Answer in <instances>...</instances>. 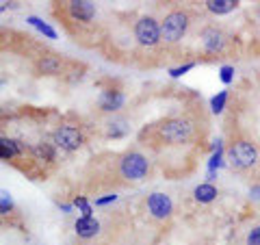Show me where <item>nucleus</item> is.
Wrapping results in <instances>:
<instances>
[{"label": "nucleus", "mask_w": 260, "mask_h": 245, "mask_svg": "<svg viewBox=\"0 0 260 245\" xmlns=\"http://www.w3.org/2000/svg\"><path fill=\"white\" fill-rule=\"evenodd\" d=\"M141 135L143 137L148 135V141L156 139L162 145L182 148V145H189L198 137V121L189 115H174V117L160 119L158 124L148 126Z\"/></svg>", "instance_id": "1"}, {"label": "nucleus", "mask_w": 260, "mask_h": 245, "mask_svg": "<svg viewBox=\"0 0 260 245\" xmlns=\"http://www.w3.org/2000/svg\"><path fill=\"white\" fill-rule=\"evenodd\" d=\"M191 24V13L186 9H174L169 11L160 22V37L165 46H176L182 42Z\"/></svg>", "instance_id": "2"}, {"label": "nucleus", "mask_w": 260, "mask_h": 245, "mask_svg": "<svg viewBox=\"0 0 260 245\" xmlns=\"http://www.w3.org/2000/svg\"><path fill=\"white\" fill-rule=\"evenodd\" d=\"M150 161L141 152H126L117 157V176L124 182H139L148 176Z\"/></svg>", "instance_id": "3"}, {"label": "nucleus", "mask_w": 260, "mask_h": 245, "mask_svg": "<svg viewBox=\"0 0 260 245\" xmlns=\"http://www.w3.org/2000/svg\"><path fill=\"white\" fill-rule=\"evenodd\" d=\"M230 42L232 37L225 33V28L221 26H215V24H208L200 30V44H202V50L210 56H217V59H223L230 50Z\"/></svg>", "instance_id": "4"}, {"label": "nucleus", "mask_w": 260, "mask_h": 245, "mask_svg": "<svg viewBox=\"0 0 260 245\" xmlns=\"http://www.w3.org/2000/svg\"><path fill=\"white\" fill-rule=\"evenodd\" d=\"M228 159H230L232 169L247 171L258 165V148L249 139H234L228 148Z\"/></svg>", "instance_id": "5"}, {"label": "nucleus", "mask_w": 260, "mask_h": 245, "mask_svg": "<svg viewBox=\"0 0 260 245\" xmlns=\"http://www.w3.org/2000/svg\"><path fill=\"white\" fill-rule=\"evenodd\" d=\"M135 39L141 48H156L162 37H160V24L152 15H143L135 22Z\"/></svg>", "instance_id": "6"}, {"label": "nucleus", "mask_w": 260, "mask_h": 245, "mask_svg": "<svg viewBox=\"0 0 260 245\" xmlns=\"http://www.w3.org/2000/svg\"><path fill=\"white\" fill-rule=\"evenodd\" d=\"M52 141H54L56 148H61L65 152H74L85 143V135H83V130L74 124H61L54 130Z\"/></svg>", "instance_id": "7"}, {"label": "nucleus", "mask_w": 260, "mask_h": 245, "mask_svg": "<svg viewBox=\"0 0 260 245\" xmlns=\"http://www.w3.org/2000/svg\"><path fill=\"white\" fill-rule=\"evenodd\" d=\"M68 68L70 61L56 52H44L35 61V72L39 76H65Z\"/></svg>", "instance_id": "8"}, {"label": "nucleus", "mask_w": 260, "mask_h": 245, "mask_svg": "<svg viewBox=\"0 0 260 245\" xmlns=\"http://www.w3.org/2000/svg\"><path fill=\"white\" fill-rule=\"evenodd\" d=\"M63 11L68 13V18L72 22L80 24V26L91 24L93 18H95V5L89 3V0H72V3H63Z\"/></svg>", "instance_id": "9"}, {"label": "nucleus", "mask_w": 260, "mask_h": 245, "mask_svg": "<svg viewBox=\"0 0 260 245\" xmlns=\"http://www.w3.org/2000/svg\"><path fill=\"white\" fill-rule=\"evenodd\" d=\"M145 206H148L150 215L154 219H167L169 215H172V210H174V204H172V200H169V195L158 193V191L148 195V202H145Z\"/></svg>", "instance_id": "10"}, {"label": "nucleus", "mask_w": 260, "mask_h": 245, "mask_svg": "<svg viewBox=\"0 0 260 245\" xmlns=\"http://www.w3.org/2000/svg\"><path fill=\"white\" fill-rule=\"evenodd\" d=\"M124 100H126V96L121 89H107V91H102V96H100V111L115 113L124 107Z\"/></svg>", "instance_id": "11"}, {"label": "nucleus", "mask_w": 260, "mask_h": 245, "mask_svg": "<svg viewBox=\"0 0 260 245\" xmlns=\"http://www.w3.org/2000/svg\"><path fill=\"white\" fill-rule=\"evenodd\" d=\"M74 230L78 236H83V239H91L100 232V222H98L95 217H78L74 222Z\"/></svg>", "instance_id": "12"}, {"label": "nucleus", "mask_w": 260, "mask_h": 245, "mask_svg": "<svg viewBox=\"0 0 260 245\" xmlns=\"http://www.w3.org/2000/svg\"><path fill=\"white\" fill-rule=\"evenodd\" d=\"M24 150H26V145H24L22 141H15V139L3 137V141H0V154H3V161H11L13 157H20Z\"/></svg>", "instance_id": "13"}, {"label": "nucleus", "mask_w": 260, "mask_h": 245, "mask_svg": "<svg viewBox=\"0 0 260 245\" xmlns=\"http://www.w3.org/2000/svg\"><path fill=\"white\" fill-rule=\"evenodd\" d=\"M206 9L215 15H223V13H230L239 7L237 0H206Z\"/></svg>", "instance_id": "14"}, {"label": "nucleus", "mask_w": 260, "mask_h": 245, "mask_svg": "<svg viewBox=\"0 0 260 245\" xmlns=\"http://www.w3.org/2000/svg\"><path fill=\"white\" fill-rule=\"evenodd\" d=\"M193 195H195V200H198V202L208 204V202H213L219 193H217V189H215L213 185H208V182H206V185H198V187H195Z\"/></svg>", "instance_id": "15"}, {"label": "nucleus", "mask_w": 260, "mask_h": 245, "mask_svg": "<svg viewBox=\"0 0 260 245\" xmlns=\"http://www.w3.org/2000/svg\"><path fill=\"white\" fill-rule=\"evenodd\" d=\"M128 133V121L121 117H113L111 121H107V135L109 137H124Z\"/></svg>", "instance_id": "16"}, {"label": "nucleus", "mask_w": 260, "mask_h": 245, "mask_svg": "<svg viewBox=\"0 0 260 245\" xmlns=\"http://www.w3.org/2000/svg\"><path fill=\"white\" fill-rule=\"evenodd\" d=\"M32 152H35V157H37V161H42V159H46V161H54L56 159V152H54V148L50 143H37L35 148H32Z\"/></svg>", "instance_id": "17"}, {"label": "nucleus", "mask_w": 260, "mask_h": 245, "mask_svg": "<svg viewBox=\"0 0 260 245\" xmlns=\"http://www.w3.org/2000/svg\"><path fill=\"white\" fill-rule=\"evenodd\" d=\"M26 22L30 24V26H35L37 30H42L48 39H56V30L52 26H48L44 20H39V18H35V15H30V18H26Z\"/></svg>", "instance_id": "18"}, {"label": "nucleus", "mask_w": 260, "mask_h": 245, "mask_svg": "<svg viewBox=\"0 0 260 245\" xmlns=\"http://www.w3.org/2000/svg\"><path fill=\"white\" fill-rule=\"evenodd\" d=\"M249 28H251V33H254V37L260 42V7L249 11Z\"/></svg>", "instance_id": "19"}, {"label": "nucleus", "mask_w": 260, "mask_h": 245, "mask_svg": "<svg viewBox=\"0 0 260 245\" xmlns=\"http://www.w3.org/2000/svg\"><path fill=\"white\" fill-rule=\"evenodd\" d=\"M225 100H228V91L223 89V91H219L213 100H210V109H213V113H221L223 107H225Z\"/></svg>", "instance_id": "20"}, {"label": "nucleus", "mask_w": 260, "mask_h": 245, "mask_svg": "<svg viewBox=\"0 0 260 245\" xmlns=\"http://www.w3.org/2000/svg\"><path fill=\"white\" fill-rule=\"evenodd\" d=\"M219 78H221V83L230 85L232 78H234V68H232V65H223V68L219 70Z\"/></svg>", "instance_id": "21"}, {"label": "nucleus", "mask_w": 260, "mask_h": 245, "mask_svg": "<svg viewBox=\"0 0 260 245\" xmlns=\"http://www.w3.org/2000/svg\"><path fill=\"white\" fill-rule=\"evenodd\" d=\"M221 152H223V148L221 145H217V152L213 154V159H210V163H208V169H210V174H215V169L221 165Z\"/></svg>", "instance_id": "22"}, {"label": "nucleus", "mask_w": 260, "mask_h": 245, "mask_svg": "<svg viewBox=\"0 0 260 245\" xmlns=\"http://www.w3.org/2000/svg\"><path fill=\"white\" fill-rule=\"evenodd\" d=\"M74 206L80 208V213H83V217H91V204H89L85 198H76L74 200Z\"/></svg>", "instance_id": "23"}, {"label": "nucleus", "mask_w": 260, "mask_h": 245, "mask_svg": "<svg viewBox=\"0 0 260 245\" xmlns=\"http://www.w3.org/2000/svg\"><path fill=\"white\" fill-rule=\"evenodd\" d=\"M193 68H195V63H184V65H180V68H174V70H169V76L178 78V76L186 74V72H189V70H193Z\"/></svg>", "instance_id": "24"}, {"label": "nucleus", "mask_w": 260, "mask_h": 245, "mask_svg": "<svg viewBox=\"0 0 260 245\" xmlns=\"http://www.w3.org/2000/svg\"><path fill=\"white\" fill-rule=\"evenodd\" d=\"M247 245H260V226L251 228L247 232Z\"/></svg>", "instance_id": "25"}, {"label": "nucleus", "mask_w": 260, "mask_h": 245, "mask_svg": "<svg viewBox=\"0 0 260 245\" xmlns=\"http://www.w3.org/2000/svg\"><path fill=\"white\" fill-rule=\"evenodd\" d=\"M11 208H13V202H11V198H9V193L3 191V206H0V213L7 215Z\"/></svg>", "instance_id": "26"}, {"label": "nucleus", "mask_w": 260, "mask_h": 245, "mask_svg": "<svg viewBox=\"0 0 260 245\" xmlns=\"http://www.w3.org/2000/svg\"><path fill=\"white\" fill-rule=\"evenodd\" d=\"M115 200H117V195H115V193L104 195V198H98V200H95V206H104V204H111V202H115Z\"/></svg>", "instance_id": "27"}, {"label": "nucleus", "mask_w": 260, "mask_h": 245, "mask_svg": "<svg viewBox=\"0 0 260 245\" xmlns=\"http://www.w3.org/2000/svg\"><path fill=\"white\" fill-rule=\"evenodd\" d=\"M249 193H251V198H254V200H260V185H254V187H251Z\"/></svg>", "instance_id": "28"}]
</instances>
